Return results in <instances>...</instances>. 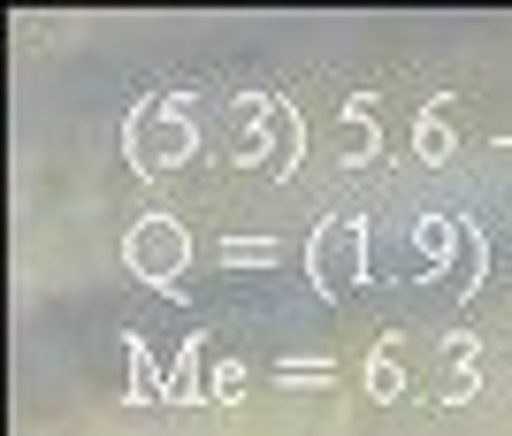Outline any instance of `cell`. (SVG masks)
I'll list each match as a JSON object with an SVG mask.
<instances>
[{
    "instance_id": "obj_3",
    "label": "cell",
    "mask_w": 512,
    "mask_h": 436,
    "mask_svg": "<svg viewBox=\"0 0 512 436\" xmlns=\"http://www.w3.org/2000/svg\"><path fill=\"white\" fill-rule=\"evenodd\" d=\"M367 276V222L360 215H329L306 238V284L321 291V299H352Z\"/></svg>"
},
{
    "instance_id": "obj_7",
    "label": "cell",
    "mask_w": 512,
    "mask_h": 436,
    "mask_svg": "<svg viewBox=\"0 0 512 436\" xmlns=\"http://www.w3.org/2000/svg\"><path fill=\"white\" fill-rule=\"evenodd\" d=\"M367 398H375V406H398V398H406V360H398V337H383V345L367 352Z\"/></svg>"
},
{
    "instance_id": "obj_2",
    "label": "cell",
    "mask_w": 512,
    "mask_h": 436,
    "mask_svg": "<svg viewBox=\"0 0 512 436\" xmlns=\"http://www.w3.org/2000/svg\"><path fill=\"white\" fill-rule=\"evenodd\" d=\"M123 268L138 276V284H153V291H184V268H192V230L176 215H138L123 230Z\"/></svg>"
},
{
    "instance_id": "obj_10",
    "label": "cell",
    "mask_w": 512,
    "mask_h": 436,
    "mask_svg": "<svg viewBox=\"0 0 512 436\" xmlns=\"http://www.w3.org/2000/svg\"><path fill=\"white\" fill-rule=\"evenodd\" d=\"M413 153H421L428 169L451 161V100H428V108H421V123H413Z\"/></svg>"
},
{
    "instance_id": "obj_9",
    "label": "cell",
    "mask_w": 512,
    "mask_h": 436,
    "mask_svg": "<svg viewBox=\"0 0 512 436\" xmlns=\"http://www.w3.org/2000/svg\"><path fill=\"white\" fill-rule=\"evenodd\" d=\"M123 360H130V406H161V398H169V368H153V352L138 345V337H130L123 345Z\"/></svg>"
},
{
    "instance_id": "obj_8",
    "label": "cell",
    "mask_w": 512,
    "mask_h": 436,
    "mask_svg": "<svg viewBox=\"0 0 512 436\" xmlns=\"http://www.w3.org/2000/svg\"><path fill=\"white\" fill-rule=\"evenodd\" d=\"M207 398V345L184 337V352L169 360V406H199Z\"/></svg>"
},
{
    "instance_id": "obj_13",
    "label": "cell",
    "mask_w": 512,
    "mask_h": 436,
    "mask_svg": "<svg viewBox=\"0 0 512 436\" xmlns=\"http://www.w3.org/2000/svg\"><path fill=\"white\" fill-rule=\"evenodd\" d=\"M268 268V261H283V245L276 238H222V268Z\"/></svg>"
},
{
    "instance_id": "obj_4",
    "label": "cell",
    "mask_w": 512,
    "mask_h": 436,
    "mask_svg": "<svg viewBox=\"0 0 512 436\" xmlns=\"http://www.w3.org/2000/svg\"><path fill=\"white\" fill-rule=\"evenodd\" d=\"M482 391V337L474 329H451V345H444V406H467V398Z\"/></svg>"
},
{
    "instance_id": "obj_14",
    "label": "cell",
    "mask_w": 512,
    "mask_h": 436,
    "mask_svg": "<svg viewBox=\"0 0 512 436\" xmlns=\"http://www.w3.org/2000/svg\"><path fill=\"white\" fill-rule=\"evenodd\" d=\"M283 383H329V375H337V368H329V360H306V368H299V360H283Z\"/></svg>"
},
{
    "instance_id": "obj_5",
    "label": "cell",
    "mask_w": 512,
    "mask_h": 436,
    "mask_svg": "<svg viewBox=\"0 0 512 436\" xmlns=\"http://www.w3.org/2000/svg\"><path fill=\"white\" fill-rule=\"evenodd\" d=\"M459 245H467V215H421L413 222V253H421L428 268H451Z\"/></svg>"
},
{
    "instance_id": "obj_6",
    "label": "cell",
    "mask_w": 512,
    "mask_h": 436,
    "mask_svg": "<svg viewBox=\"0 0 512 436\" xmlns=\"http://www.w3.org/2000/svg\"><path fill=\"white\" fill-rule=\"evenodd\" d=\"M299 138H306V115L291 100H276V123H268V176H299Z\"/></svg>"
},
{
    "instance_id": "obj_1",
    "label": "cell",
    "mask_w": 512,
    "mask_h": 436,
    "mask_svg": "<svg viewBox=\"0 0 512 436\" xmlns=\"http://www.w3.org/2000/svg\"><path fill=\"white\" fill-rule=\"evenodd\" d=\"M199 153V123H192V92H153L123 115V161L138 176H169Z\"/></svg>"
},
{
    "instance_id": "obj_12",
    "label": "cell",
    "mask_w": 512,
    "mask_h": 436,
    "mask_svg": "<svg viewBox=\"0 0 512 436\" xmlns=\"http://www.w3.org/2000/svg\"><path fill=\"white\" fill-rule=\"evenodd\" d=\"M451 268H459V276H451V291H459V299H474V291H482V230H474V222H467V245H459V261H451Z\"/></svg>"
},
{
    "instance_id": "obj_11",
    "label": "cell",
    "mask_w": 512,
    "mask_h": 436,
    "mask_svg": "<svg viewBox=\"0 0 512 436\" xmlns=\"http://www.w3.org/2000/svg\"><path fill=\"white\" fill-rule=\"evenodd\" d=\"M245 383H253V375H245V360H214V368H207V406H237V398H245Z\"/></svg>"
}]
</instances>
